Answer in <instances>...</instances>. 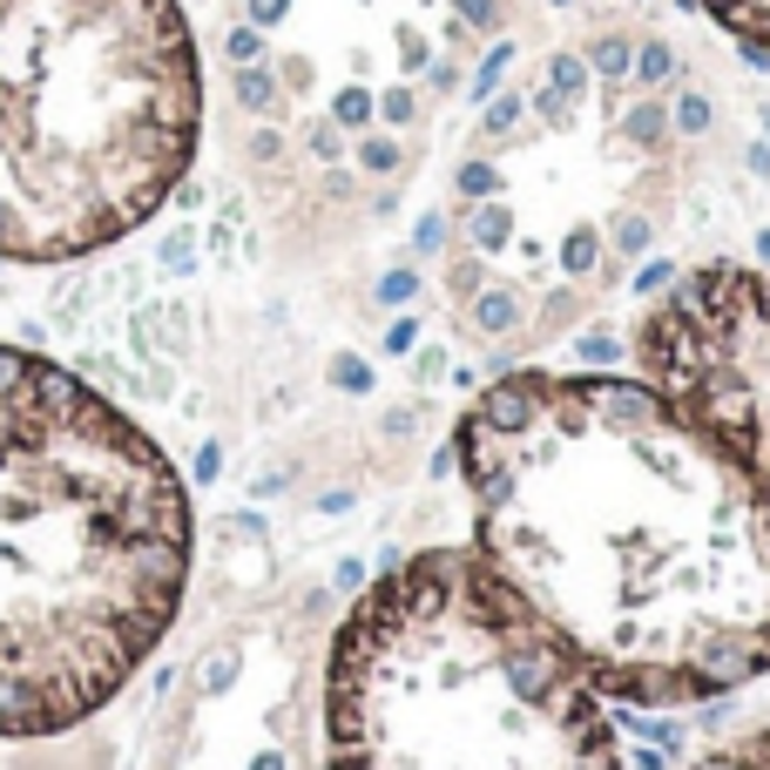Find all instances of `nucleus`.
I'll list each match as a JSON object with an SVG mask.
<instances>
[{
    "label": "nucleus",
    "mask_w": 770,
    "mask_h": 770,
    "mask_svg": "<svg viewBox=\"0 0 770 770\" xmlns=\"http://www.w3.org/2000/svg\"><path fill=\"white\" fill-rule=\"evenodd\" d=\"M697 770H770V730H757V737H743V743H730V750L703 757Z\"/></svg>",
    "instance_id": "obj_8"
},
{
    "label": "nucleus",
    "mask_w": 770,
    "mask_h": 770,
    "mask_svg": "<svg viewBox=\"0 0 770 770\" xmlns=\"http://www.w3.org/2000/svg\"><path fill=\"white\" fill-rule=\"evenodd\" d=\"M379 109H386V122H406V116H412V96H406V89H392Z\"/></svg>",
    "instance_id": "obj_17"
},
{
    "label": "nucleus",
    "mask_w": 770,
    "mask_h": 770,
    "mask_svg": "<svg viewBox=\"0 0 770 770\" xmlns=\"http://www.w3.org/2000/svg\"><path fill=\"white\" fill-rule=\"evenodd\" d=\"M237 102H243L250 116H271V109H278V74H271L264 61L237 68Z\"/></svg>",
    "instance_id": "obj_7"
},
{
    "label": "nucleus",
    "mask_w": 770,
    "mask_h": 770,
    "mask_svg": "<svg viewBox=\"0 0 770 770\" xmlns=\"http://www.w3.org/2000/svg\"><path fill=\"white\" fill-rule=\"evenodd\" d=\"M453 460L473 554L609 703H710L770 669V500L649 379L507 372Z\"/></svg>",
    "instance_id": "obj_1"
},
{
    "label": "nucleus",
    "mask_w": 770,
    "mask_h": 770,
    "mask_svg": "<svg viewBox=\"0 0 770 770\" xmlns=\"http://www.w3.org/2000/svg\"><path fill=\"white\" fill-rule=\"evenodd\" d=\"M366 116H372V96H366V89H346V96L331 102V122H338V129H359Z\"/></svg>",
    "instance_id": "obj_10"
},
{
    "label": "nucleus",
    "mask_w": 770,
    "mask_h": 770,
    "mask_svg": "<svg viewBox=\"0 0 770 770\" xmlns=\"http://www.w3.org/2000/svg\"><path fill=\"white\" fill-rule=\"evenodd\" d=\"M359 162H366V169H392V162H399V149H392L386 136H366V149H359Z\"/></svg>",
    "instance_id": "obj_12"
},
{
    "label": "nucleus",
    "mask_w": 770,
    "mask_h": 770,
    "mask_svg": "<svg viewBox=\"0 0 770 770\" xmlns=\"http://www.w3.org/2000/svg\"><path fill=\"white\" fill-rule=\"evenodd\" d=\"M311 149H318V156H338V129H331V122H324V129H311Z\"/></svg>",
    "instance_id": "obj_19"
},
{
    "label": "nucleus",
    "mask_w": 770,
    "mask_h": 770,
    "mask_svg": "<svg viewBox=\"0 0 770 770\" xmlns=\"http://www.w3.org/2000/svg\"><path fill=\"white\" fill-rule=\"evenodd\" d=\"M284 8H291V0H250V21H257V28H278Z\"/></svg>",
    "instance_id": "obj_14"
},
{
    "label": "nucleus",
    "mask_w": 770,
    "mask_h": 770,
    "mask_svg": "<svg viewBox=\"0 0 770 770\" xmlns=\"http://www.w3.org/2000/svg\"><path fill=\"white\" fill-rule=\"evenodd\" d=\"M324 770H622L609 697L473 548H419L346 609Z\"/></svg>",
    "instance_id": "obj_3"
},
{
    "label": "nucleus",
    "mask_w": 770,
    "mask_h": 770,
    "mask_svg": "<svg viewBox=\"0 0 770 770\" xmlns=\"http://www.w3.org/2000/svg\"><path fill=\"white\" fill-rule=\"evenodd\" d=\"M190 487L68 366L0 346V737L102 717L183 616Z\"/></svg>",
    "instance_id": "obj_2"
},
{
    "label": "nucleus",
    "mask_w": 770,
    "mask_h": 770,
    "mask_svg": "<svg viewBox=\"0 0 770 770\" xmlns=\"http://www.w3.org/2000/svg\"><path fill=\"white\" fill-rule=\"evenodd\" d=\"M379 298H386V304H406V298H412V271H392V278L379 284Z\"/></svg>",
    "instance_id": "obj_15"
},
{
    "label": "nucleus",
    "mask_w": 770,
    "mask_h": 770,
    "mask_svg": "<svg viewBox=\"0 0 770 770\" xmlns=\"http://www.w3.org/2000/svg\"><path fill=\"white\" fill-rule=\"evenodd\" d=\"M594 61H602V74H622V68H629V41H602V48H594Z\"/></svg>",
    "instance_id": "obj_13"
},
{
    "label": "nucleus",
    "mask_w": 770,
    "mask_h": 770,
    "mask_svg": "<svg viewBox=\"0 0 770 770\" xmlns=\"http://www.w3.org/2000/svg\"><path fill=\"white\" fill-rule=\"evenodd\" d=\"M156 264H162V271H190V264H197V243H190V230H169V237L156 243Z\"/></svg>",
    "instance_id": "obj_9"
},
{
    "label": "nucleus",
    "mask_w": 770,
    "mask_h": 770,
    "mask_svg": "<svg viewBox=\"0 0 770 770\" xmlns=\"http://www.w3.org/2000/svg\"><path fill=\"white\" fill-rule=\"evenodd\" d=\"M331 379L359 392V386H366V366H359V359H331Z\"/></svg>",
    "instance_id": "obj_16"
},
{
    "label": "nucleus",
    "mask_w": 770,
    "mask_h": 770,
    "mask_svg": "<svg viewBox=\"0 0 770 770\" xmlns=\"http://www.w3.org/2000/svg\"><path fill=\"white\" fill-rule=\"evenodd\" d=\"M203 61L183 0H0V264H81L183 190Z\"/></svg>",
    "instance_id": "obj_4"
},
{
    "label": "nucleus",
    "mask_w": 770,
    "mask_h": 770,
    "mask_svg": "<svg viewBox=\"0 0 770 770\" xmlns=\"http://www.w3.org/2000/svg\"><path fill=\"white\" fill-rule=\"evenodd\" d=\"M703 8L757 54H770V0H703Z\"/></svg>",
    "instance_id": "obj_6"
},
{
    "label": "nucleus",
    "mask_w": 770,
    "mask_h": 770,
    "mask_svg": "<svg viewBox=\"0 0 770 770\" xmlns=\"http://www.w3.org/2000/svg\"><path fill=\"white\" fill-rule=\"evenodd\" d=\"M223 54H230L237 68H250V61H264V34H257V28H230V41H223Z\"/></svg>",
    "instance_id": "obj_11"
},
{
    "label": "nucleus",
    "mask_w": 770,
    "mask_h": 770,
    "mask_svg": "<svg viewBox=\"0 0 770 770\" xmlns=\"http://www.w3.org/2000/svg\"><path fill=\"white\" fill-rule=\"evenodd\" d=\"M217 467H223V453H217V447H203V453H197V473H203V480H217Z\"/></svg>",
    "instance_id": "obj_21"
},
{
    "label": "nucleus",
    "mask_w": 770,
    "mask_h": 770,
    "mask_svg": "<svg viewBox=\"0 0 770 770\" xmlns=\"http://www.w3.org/2000/svg\"><path fill=\"white\" fill-rule=\"evenodd\" d=\"M636 366L770 500V278L750 264L676 278L636 324Z\"/></svg>",
    "instance_id": "obj_5"
},
{
    "label": "nucleus",
    "mask_w": 770,
    "mask_h": 770,
    "mask_svg": "<svg viewBox=\"0 0 770 770\" xmlns=\"http://www.w3.org/2000/svg\"><path fill=\"white\" fill-rule=\"evenodd\" d=\"M278 74H284V89H304V81H311V68H304V61H284Z\"/></svg>",
    "instance_id": "obj_20"
},
{
    "label": "nucleus",
    "mask_w": 770,
    "mask_h": 770,
    "mask_svg": "<svg viewBox=\"0 0 770 770\" xmlns=\"http://www.w3.org/2000/svg\"><path fill=\"white\" fill-rule=\"evenodd\" d=\"M642 74H649V81H662V74H669V54H662V48H649V54H642Z\"/></svg>",
    "instance_id": "obj_18"
}]
</instances>
